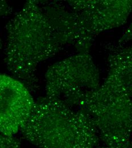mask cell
Masks as SVG:
<instances>
[{"label":"cell","instance_id":"cell-1","mask_svg":"<svg viewBox=\"0 0 132 148\" xmlns=\"http://www.w3.org/2000/svg\"><path fill=\"white\" fill-rule=\"evenodd\" d=\"M4 62L12 76L31 92L38 88V66L63 49L39 1H27L6 25Z\"/></svg>","mask_w":132,"mask_h":148},{"label":"cell","instance_id":"cell-2","mask_svg":"<svg viewBox=\"0 0 132 148\" xmlns=\"http://www.w3.org/2000/svg\"><path fill=\"white\" fill-rule=\"evenodd\" d=\"M19 132L39 148H96L100 140L85 111L60 98L46 96L36 101Z\"/></svg>","mask_w":132,"mask_h":148},{"label":"cell","instance_id":"cell-3","mask_svg":"<svg viewBox=\"0 0 132 148\" xmlns=\"http://www.w3.org/2000/svg\"><path fill=\"white\" fill-rule=\"evenodd\" d=\"M108 64V74L98 88L78 93L66 103L88 114L105 145L128 147L132 135V97L117 67Z\"/></svg>","mask_w":132,"mask_h":148},{"label":"cell","instance_id":"cell-4","mask_svg":"<svg viewBox=\"0 0 132 148\" xmlns=\"http://www.w3.org/2000/svg\"><path fill=\"white\" fill-rule=\"evenodd\" d=\"M46 96L67 100L100 86V73L90 53H77L50 66L45 74Z\"/></svg>","mask_w":132,"mask_h":148},{"label":"cell","instance_id":"cell-5","mask_svg":"<svg viewBox=\"0 0 132 148\" xmlns=\"http://www.w3.org/2000/svg\"><path fill=\"white\" fill-rule=\"evenodd\" d=\"M35 103L31 92L21 82L0 74V133L13 136L20 131Z\"/></svg>","mask_w":132,"mask_h":148},{"label":"cell","instance_id":"cell-6","mask_svg":"<svg viewBox=\"0 0 132 148\" xmlns=\"http://www.w3.org/2000/svg\"><path fill=\"white\" fill-rule=\"evenodd\" d=\"M77 13L88 32L94 37L127 22L132 10V0L67 1Z\"/></svg>","mask_w":132,"mask_h":148},{"label":"cell","instance_id":"cell-7","mask_svg":"<svg viewBox=\"0 0 132 148\" xmlns=\"http://www.w3.org/2000/svg\"><path fill=\"white\" fill-rule=\"evenodd\" d=\"M58 41L73 46L77 53H90L94 39L77 13L59 1H39Z\"/></svg>","mask_w":132,"mask_h":148},{"label":"cell","instance_id":"cell-8","mask_svg":"<svg viewBox=\"0 0 132 148\" xmlns=\"http://www.w3.org/2000/svg\"><path fill=\"white\" fill-rule=\"evenodd\" d=\"M106 47L109 51L108 63L117 67L122 83L132 97V45L125 46L110 43Z\"/></svg>","mask_w":132,"mask_h":148},{"label":"cell","instance_id":"cell-9","mask_svg":"<svg viewBox=\"0 0 132 148\" xmlns=\"http://www.w3.org/2000/svg\"><path fill=\"white\" fill-rule=\"evenodd\" d=\"M0 148H21L19 140L0 133Z\"/></svg>","mask_w":132,"mask_h":148},{"label":"cell","instance_id":"cell-10","mask_svg":"<svg viewBox=\"0 0 132 148\" xmlns=\"http://www.w3.org/2000/svg\"><path fill=\"white\" fill-rule=\"evenodd\" d=\"M12 13V8L5 1H0V17L7 16ZM2 49V43L0 38V53Z\"/></svg>","mask_w":132,"mask_h":148},{"label":"cell","instance_id":"cell-11","mask_svg":"<svg viewBox=\"0 0 132 148\" xmlns=\"http://www.w3.org/2000/svg\"><path fill=\"white\" fill-rule=\"evenodd\" d=\"M131 40H132V22L119 39L117 45L118 46H124L127 42Z\"/></svg>","mask_w":132,"mask_h":148},{"label":"cell","instance_id":"cell-12","mask_svg":"<svg viewBox=\"0 0 132 148\" xmlns=\"http://www.w3.org/2000/svg\"><path fill=\"white\" fill-rule=\"evenodd\" d=\"M132 148L130 147H110V146H107L105 145V147H100V148Z\"/></svg>","mask_w":132,"mask_h":148},{"label":"cell","instance_id":"cell-13","mask_svg":"<svg viewBox=\"0 0 132 148\" xmlns=\"http://www.w3.org/2000/svg\"><path fill=\"white\" fill-rule=\"evenodd\" d=\"M130 146H131V148H132V137H131V145H130Z\"/></svg>","mask_w":132,"mask_h":148}]
</instances>
